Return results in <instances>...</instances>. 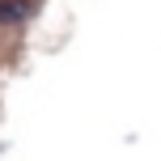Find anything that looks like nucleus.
I'll return each mask as SVG.
<instances>
[{"label": "nucleus", "instance_id": "obj_1", "mask_svg": "<svg viewBox=\"0 0 161 161\" xmlns=\"http://www.w3.org/2000/svg\"><path fill=\"white\" fill-rule=\"evenodd\" d=\"M25 17V0H0V25H13Z\"/></svg>", "mask_w": 161, "mask_h": 161}]
</instances>
